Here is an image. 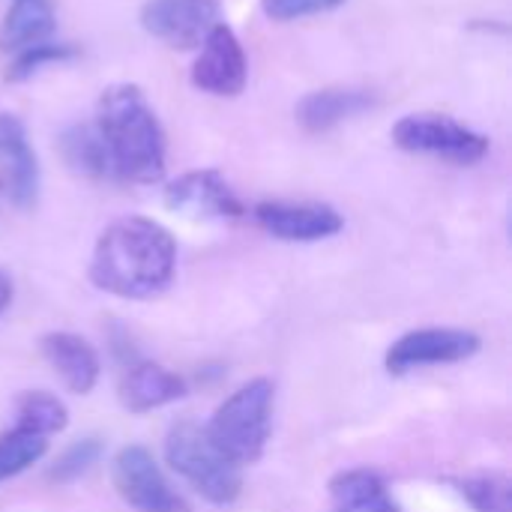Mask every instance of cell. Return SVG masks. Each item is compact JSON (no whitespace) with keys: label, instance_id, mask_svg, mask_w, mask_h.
<instances>
[{"label":"cell","instance_id":"11","mask_svg":"<svg viewBox=\"0 0 512 512\" xmlns=\"http://www.w3.org/2000/svg\"><path fill=\"white\" fill-rule=\"evenodd\" d=\"M165 207L189 219H240L246 213L231 183L213 168L186 171L171 180L165 186Z\"/></svg>","mask_w":512,"mask_h":512},{"label":"cell","instance_id":"18","mask_svg":"<svg viewBox=\"0 0 512 512\" xmlns=\"http://www.w3.org/2000/svg\"><path fill=\"white\" fill-rule=\"evenodd\" d=\"M57 150H60V159L66 162V168L78 177H87V180L114 177L111 159H108V150H105V141L96 129V123L66 126L57 138Z\"/></svg>","mask_w":512,"mask_h":512},{"label":"cell","instance_id":"14","mask_svg":"<svg viewBox=\"0 0 512 512\" xmlns=\"http://www.w3.org/2000/svg\"><path fill=\"white\" fill-rule=\"evenodd\" d=\"M375 105H378V96L366 87H324V90L306 93L297 102L294 117L306 132L321 135V132L342 126L345 120H354L372 111Z\"/></svg>","mask_w":512,"mask_h":512},{"label":"cell","instance_id":"5","mask_svg":"<svg viewBox=\"0 0 512 512\" xmlns=\"http://www.w3.org/2000/svg\"><path fill=\"white\" fill-rule=\"evenodd\" d=\"M390 135L405 153L435 156L453 165H477L489 156V138L447 114H405Z\"/></svg>","mask_w":512,"mask_h":512},{"label":"cell","instance_id":"3","mask_svg":"<svg viewBox=\"0 0 512 512\" xmlns=\"http://www.w3.org/2000/svg\"><path fill=\"white\" fill-rule=\"evenodd\" d=\"M165 462L213 507H231L243 492L240 465H234L195 420H177L168 429Z\"/></svg>","mask_w":512,"mask_h":512},{"label":"cell","instance_id":"8","mask_svg":"<svg viewBox=\"0 0 512 512\" xmlns=\"http://www.w3.org/2000/svg\"><path fill=\"white\" fill-rule=\"evenodd\" d=\"M249 81V60L243 51L240 36L225 24L216 21L204 42L198 45V57L192 63V84L210 96H240Z\"/></svg>","mask_w":512,"mask_h":512},{"label":"cell","instance_id":"4","mask_svg":"<svg viewBox=\"0 0 512 512\" xmlns=\"http://www.w3.org/2000/svg\"><path fill=\"white\" fill-rule=\"evenodd\" d=\"M204 429L234 465H255L273 432V384L267 378H255L237 387Z\"/></svg>","mask_w":512,"mask_h":512},{"label":"cell","instance_id":"2","mask_svg":"<svg viewBox=\"0 0 512 512\" xmlns=\"http://www.w3.org/2000/svg\"><path fill=\"white\" fill-rule=\"evenodd\" d=\"M96 129L105 141L111 174L135 186H153L165 177L168 141L165 129L138 84L120 81L102 90L96 105Z\"/></svg>","mask_w":512,"mask_h":512},{"label":"cell","instance_id":"7","mask_svg":"<svg viewBox=\"0 0 512 512\" xmlns=\"http://www.w3.org/2000/svg\"><path fill=\"white\" fill-rule=\"evenodd\" d=\"M483 348L480 336L471 330L456 327H429V330H411L402 339H396L387 354L384 366L390 375H408L426 366H450L465 363Z\"/></svg>","mask_w":512,"mask_h":512},{"label":"cell","instance_id":"9","mask_svg":"<svg viewBox=\"0 0 512 512\" xmlns=\"http://www.w3.org/2000/svg\"><path fill=\"white\" fill-rule=\"evenodd\" d=\"M219 0H147L141 6V27L168 48H198L219 18Z\"/></svg>","mask_w":512,"mask_h":512},{"label":"cell","instance_id":"6","mask_svg":"<svg viewBox=\"0 0 512 512\" xmlns=\"http://www.w3.org/2000/svg\"><path fill=\"white\" fill-rule=\"evenodd\" d=\"M111 483L120 501L135 512H189L186 501L168 486L153 453L141 444H129L114 456Z\"/></svg>","mask_w":512,"mask_h":512},{"label":"cell","instance_id":"1","mask_svg":"<svg viewBox=\"0 0 512 512\" xmlns=\"http://www.w3.org/2000/svg\"><path fill=\"white\" fill-rule=\"evenodd\" d=\"M174 273L177 240L165 225L147 216L111 222L93 246L90 282L111 297L150 300L171 288Z\"/></svg>","mask_w":512,"mask_h":512},{"label":"cell","instance_id":"21","mask_svg":"<svg viewBox=\"0 0 512 512\" xmlns=\"http://www.w3.org/2000/svg\"><path fill=\"white\" fill-rule=\"evenodd\" d=\"M78 57V48L72 42H54V39H45V42H36L18 54H12L9 66H6V81L9 84H21V81H30L42 66H54V63H69Z\"/></svg>","mask_w":512,"mask_h":512},{"label":"cell","instance_id":"16","mask_svg":"<svg viewBox=\"0 0 512 512\" xmlns=\"http://www.w3.org/2000/svg\"><path fill=\"white\" fill-rule=\"evenodd\" d=\"M333 512H402L381 474L369 468L339 471L330 480Z\"/></svg>","mask_w":512,"mask_h":512},{"label":"cell","instance_id":"25","mask_svg":"<svg viewBox=\"0 0 512 512\" xmlns=\"http://www.w3.org/2000/svg\"><path fill=\"white\" fill-rule=\"evenodd\" d=\"M12 294H15V288H12V276H9L6 270H0V315L9 309V303H12Z\"/></svg>","mask_w":512,"mask_h":512},{"label":"cell","instance_id":"10","mask_svg":"<svg viewBox=\"0 0 512 512\" xmlns=\"http://www.w3.org/2000/svg\"><path fill=\"white\" fill-rule=\"evenodd\" d=\"M252 216L270 237L285 243H318L345 228L342 213L318 201H261L252 207Z\"/></svg>","mask_w":512,"mask_h":512},{"label":"cell","instance_id":"13","mask_svg":"<svg viewBox=\"0 0 512 512\" xmlns=\"http://www.w3.org/2000/svg\"><path fill=\"white\" fill-rule=\"evenodd\" d=\"M0 159L6 162L9 171V183H6L9 201L18 210H30L39 198V183H42L39 159L36 150L30 147L24 123L6 111L0 114Z\"/></svg>","mask_w":512,"mask_h":512},{"label":"cell","instance_id":"20","mask_svg":"<svg viewBox=\"0 0 512 512\" xmlns=\"http://www.w3.org/2000/svg\"><path fill=\"white\" fill-rule=\"evenodd\" d=\"M48 453V438L33 435L27 429L12 426L0 435V483L24 474L30 465H36Z\"/></svg>","mask_w":512,"mask_h":512},{"label":"cell","instance_id":"15","mask_svg":"<svg viewBox=\"0 0 512 512\" xmlns=\"http://www.w3.org/2000/svg\"><path fill=\"white\" fill-rule=\"evenodd\" d=\"M39 351L69 393L87 396L99 384L102 363H99L96 348L87 339L75 333H45L39 339Z\"/></svg>","mask_w":512,"mask_h":512},{"label":"cell","instance_id":"24","mask_svg":"<svg viewBox=\"0 0 512 512\" xmlns=\"http://www.w3.org/2000/svg\"><path fill=\"white\" fill-rule=\"evenodd\" d=\"M348 0H261V12L270 21H300V18H312V15H324L333 12L339 6H345Z\"/></svg>","mask_w":512,"mask_h":512},{"label":"cell","instance_id":"26","mask_svg":"<svg viewBox=\"0 0 512 512\" xmlns=\"http://www.w3.org/2000/svg\"><path fill=\"white\" fill-rule=\"evenodd\" d=\"M0 189H3V183H0Z\"/></svg>","mask_w":512,"mask_h":512},{"label":"cell","instance_id":"17","mask_svg":"<svg viewBox=\"0 0 512 512\" xmlns=\"http://www.w3.org/2000/svg\"><path fill=\"white\" fill-rule=\"evenodd\" d=\"M54 33V3L51 0H9V12L0 21V51L18 54Z\"/></svg>","mask_w":512,"mask_h":512},{"label":"cell","instance_id":"22","mask_svg":"<svg viewBox=\"0 0 512 512\" xmlns=\"http://www.w3.org/2000/svg\"><path fill=\"white\" fill-rule=\"evenodd\" d=\"M474 512H512V483L507 474H480L453 483Z\"/></svg>","mask_w":512,"mask_h":512},{"label":"cell","instance_id":"23","mask_svg":"<svg viewBox=\"0 0 512 512\" xmlns=\"http://www.w3.org/2000/svg\"><path fill=\"white\" fill-rule=\"evenodd\" d=\"M99 459H102V441H99V438H81V441L69 444V447L57 456V462H54L51 471H48V480H51V483H60V486L75 483V480H81Z\"/></svg>","mask_w":512,"mask_h":512},{"label":"cell","instance_id":"12","mask_svg":"<svg viewBox=\"0 0 512 512\" xmlns=\"http://www.w3.org/2000/svg\"><path fill=\"white\" fill-rule=\"evenodd\" d=\"M189 393L186 381L168 372L159 363H150L138 354H129L120 369V402L132 414H147L165 408Z\"/></svg>","mask_w":512,"mask_h":512},{"label":"cell","instance_id":"19","mask_svg":"<svg viewBox=\"0 0 512 512\" xmlns=\"http://www.w3.org/2000/svg\"><path fill=\"white\" fill-rule=\"evenodd\" d=\"M66 423H69V411H66V405L54 393L27 390L15 402V426L18 429H27L33 435L51 438V435L63 432Z\"/></svg>","mask_w":512,"mask_h":512}]
</instances>
